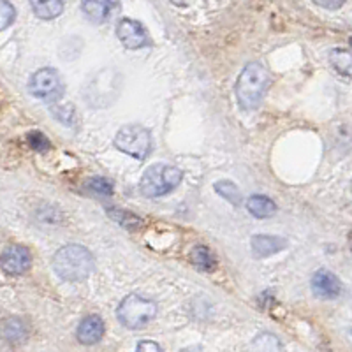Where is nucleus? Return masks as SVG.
Instances as JSON below:
<instances>
[{
	"label": "nucleus",
	"mask_w": 352,
	"mask_h": 352,
	"mask_svg": "<svg viewBox=\"0 0 352 352\" xmlns=\"http://www.w3.org/2000/svg\"><path fill=\"white\" fill-rule=\"evenodd\" d=\"M32 6V11L36 16L41 20H53V18L60 16L64 11L62 0H28Z\"/></svg>",
	"instance_id": "nucleus-14"
},
{
	"label": "nucleus",
	"mask_w": 352,
	"mask_h": 352,
	"mask_svg": "<svg viewBox=\"0 0 352 352\" xmlns=\"http://www.w3.org/2000/svg\"><path fill=\"white\" fill-rule=\"evenodd\" d=\"M270 87V72L261 62H248L236 81V99L243 109H256Z\"/></svg>",
	"instance_id": "nucleus-2"
},
{
	"label": "nucleus",
	"mask_w": 352,
	"mask_h": 352,
	"mask_svg": "<svg viewBox=\"0 0 352 352\" xmlns=\"http://www.w3.org/2000/svg\"><path fill=\"white\" fill-rule=\"evenodd\" d=\"M28 92L37 99L53 102V100L60 99L64 94V83L55 69L44 67L34 72V76L30 78V83H28Z\"/></svg>",
	"instance_id": "nucleus-6"
},
{
	"label": "nucleus",
	"mask_w": 352,
	"mask_h": 352,
	"mask_svg": "<svg viewBox=\"0 0 352 352\" xmlns=\"http://www.w3.org/2000/svg\"><path fill=\"white\" fill-rule=\"evenodd\" d=\"M116 36L127 50H140L150 46V36L143 25L131 18H124L116 25Z\"/></svg>",
	"instance_id": "nucleus-7"
},
{
	"label": "nucleus",
	"mask_w": 352,
	"mask_h": 352,
	"mask_svg": "<svg viewBox=\"0 0 352 352\" xmlns=\"http://www.w3.org/2000/svg\"><path fill=\"white\" fill-rule=\"evenodd\" d=\"M115 146L136 160H144L152 152V134L141 125H125L115 136Z\"/></svg>",
	"instance_id": "nucleus-5"
},
{
	"label": "nucleus",
	"mask_w": 352,
	"mask_h": 352,
	"mask_svg": "<svg viewBox=\"0 0 352 352\" xmlns=\"http://www.w3.org/2000/svg\"><path fill=\"white\" fill-rule=\"evenodd\" d=\"M329 64L336 72L344 76L352 78V53L347 50H331L329 53Z\"/></svg>",
	"instance_id": "nucleus-15"
},
{
	"label": "nucleus",
	"mask_w": 352,
	"mask_h": 352,
	"mask_svg": "<svg viewBox=\"0 0 352 352\" xmlns=\"http://www.w3.org/2000/svg\"><path fill=\"white\" fill-rule=\"evenodd\" d=\"M215 192L219 194V196L226 197V199H228L231 204H234V206H240V204H241L240 188H238L236 185L232 184V182H229V180L217 182V184H215Z\"/></svg>",
	"instance_id": "nucleus-18"
},
{
	"label": "nucleus",
	"mask_w": 352,
	"mask_h": 352,
	"mask_svg": "<svg viewBox=\"0 0 352 352\" xmlns=\"http://www.w3.org/2000/svg\"><path fill=\"white\" fill-rule=\"evenodd\" d=\"M4 336L8 342H21L27 336V326L20 319H8L4 322Z\"/></svg>",
	"instance_id": "nucleus-19"
},
{
	"label": "nucleus",
	"mask_w": 352,
	"mask_h": 352,
	"mask_svg": "<svg viewBox=\"0 0 352 352\" xmlns=\"http://www.w3.org/2000/svg\"><path fill=\"white\" fill-rule=\"evenodd\" d=\"M85 188H87L90 194H94V196H99V197L113 196V184L108 180V178H102V176H94V178L87 180Z\"/></svg>",
	"instance_id": "nucleus-17"
},
{
	"label": "nucleus",
	"mask_w": 352,
	"mask_h": 352,
	"mask_svg": "<svg viewBox=\"0 0 352 352\" xmlns=\"http://www.w3.org/2000/svg\"><path fill=\"white\" fill-rule=\"evenodd\" d=\"M136 351H162V349H160V345H157L155 342H152V340H143V342H140V344H138V347H136Z\"/></svg>",
	"instance_id": "nucleus-25"
},
{
	"label": "nucleus",
	"mask_w": 352,
	"mask_h": 352,
	"mask_svg": "<svg viewBox=\"0 0 352 352\" xmlns=\"http://www.w3.org/2000/svg\"><path fill=\"white\" fill-rule=\"evenodd\" d=\"M27 140H28V144H30V148H34L39 153H46L50 148H52V143H50L48 138L44 136L43 132L39 131L30 132V134L27 136Z\"/></svg>",
	"instance_id": "nucleus-22"
},
{
	"label": "nucleus",
	"mask_w": 352,
	"mask_h": 352,
	"mask_svg": "<svg viewBox=\"0 0 352 352\" xmlns=\"http://www.w3.org/2000/svg\"><path fill=\"white\" fill-rule=\"evenodd\" d=\"M351 44H352V39H351Z\"/></svg>",
	"instance_id": "nucleus-27"
},
{
	"label": "nucleus",
	"mask_w": 352,
	"mask_h": 352,
	"mask_svg": "<svg viewBox=\"0 0 352 352\" xmlns=\"http://www.w3.org/2000/svg\"><path fill=\"white\" fill-rule=\"evenodd\" d=\"M32 264L28 248L23 245H9L2 252V268L8 275H23Z\"/></svg>",
	"instance_id": "nucleus-8"
},
{
	"label": "nucleus",
	"mask_w": 352,
	"mask_h": 352,
	"mask_svg": "<svg viewBox=\"0 0 352 352\" xmlns=\"http://www.w3.org/2000/svg\"><path fill=\"white\" fill-rule=\"evenodd\" d=\"M351 188H352V187H351Z\"/></svg>",
	"instance_id": "nucleus-28"
},
{
	"label": "nucleus",
	"mask_w": 352,
	"mask_h": 352,
	"mask_svg": "<svg viewBox=\"0 0 352 352\" xmlns=\"http://www.w3.org/2000/svg\"><path fill=\"white\" fill-rule=\"evenodd\" d=\"M2 16H0V28L2 30H6V28L9 27V25L14 21V18H16V11H14V8L11 6V2L9 0H2Z\"/></svg>",
	"instance_id": "nucleus-23"
},
{
	"label": "nucleus",
	"mask_w": 352,
	"mask_h": 352,
	"mask_svg": "<svg viewBox=\"0 0 352 352\" xmlns=\"http://www.w3.org/2000/svg\"><path fill=\"white\" fill-rule=\"evenodd\" d=\"M108 213H109V217L115 220V222H118V224L125 229H136L143 224V222H141V219H138L134 213L125 212V210L111 208V210H108Z\"/></svg>",
	"instance_id": "nucleus-20"
},
{
	"label": "nucleus",
	"mask_w": 352,
	"mask_h": 352,
	"mask_svg": "<svg viewBox=\"0 0 352 352\" xmlns=\"http://www.w3.org/2000/svg\"><path fill=\"white\" fill-rule=\"evenodd\" d=\"M96 268V259L81 245H65L53 257V270L62 280L81 282Z\"/></svg>",
	"instance_id": "nucleus-1"
},
{
	"label": "nucleus",
	"mask_w": 352,
	"mask_h": 352,
	"mask_svg": "<svg viewBox=\"0 0 352 352\" xmlns=\"http://www.w3.org/2000/svg\"><path fill=\"white\" fill-rule=\"evenodd\" d=\"M254 349H259V351H280L282 345L278 342L275 335H270V333H263L254 340L252 344Z\"/></svg>",
	"instance_id": "nucleus-21"
},
{
	"label": "nucleus",
	"mask_w": 352,
	"mask_h": 352,
	"mask_svg": "<svg viewBox=\"0 0 352 352\" xmlns=\"http://www.w3.org/2000/svg\"><path fill=\"white\" fill-rule=\"evenodd\" d=\"M173 2H175V4H178V6H184V4H187V2H185V0H173Z\"/></svg>",
	"instance_id": "nucleus-26"
},
{
	"label": "nucleus",
	"mask_w": 352,
	"mask_h": 352,
	"mask_svg": "<svg viewBox=\"0 0 352 352\" xmlns=\"http://www.w3.org/2000/svg\"><path fill=\"white\" fill-rule=\"evenodd\" d=\"M102 335H104V320L97 314H90V316L85 317L76 331L78 340H80V344L85 345L97 344V342H100Z\"/></svg>",
	"instance_id": "nucleus-11"
},
{
	"label": "nucleus",
	"mask_w": 352,
	"mask_h": 352,
	"mask_svg": "<svg viewBox=\"0 0 352 352\" xmlns=\"http://www.w3.org/2000/svg\"><path fill=\"white\" fill-rule=\"evenodd\" d=\"M157 316L155 301L143 298L140 294H129L122 300L116 310V317L125 328L140 329L150 324Z\"/></svg>",
	"instance_id": "nucleus-4"
},
{
	"label": "nucleus",
	"mask_w": 352,
	"mask_h": 352,
	"mask_svg": "<svg viewBox=\"0 0 352 352\" xmlns=\"http://www.w3.org/2000/svg\"><path fill=\"white\" fill-rule=\"evenodd\" d=\"M190 257H192V263L196 264L197 268L203 270V272H213L217 268V261L213 257L212 250L208 247H204V245L194 248Z\"/></svg>",
	"instance_id": "nucleus-16"
},
{
	"label": "nucleus",
	"mask_w": 352,
	"mask_h": 352,
	"mask_svg": "<svg viewBox=\"0 0 352 352\" xmlns=\"http://www.w3.org/2000/svg\"><path fill=\"white\" fill-rule=\"evenodd\" d=\"M184 180V173L175 166L153 164L143 173L140 190L144 197H160L173 192Z\"/></svg>",
	"instance_id": "nucleus-3"
},
{
	"label": "nucleus",
	"mask_w": 352,
	"mask_h": 352,
	"mask_svg": "<svg viewBox=\"0 0 352 352\" xmlns=\"http://www.w3.org/2000/svg\"><path fill=\"white\" fill-rule=\"evenodd\" d=\"M81 11L94 23H104L118 11L116 0H81Z\"/></svg>",
	"instance_id": "nucleus-10"
},
{
	"label": "nucleus",
	"mask_w": 352,
	"mask_h": 352,
	"mask_svg": "<svg viewBox=\"0 0 352 352\" xmlns=\"http://www.w3.org/2000/svg\"><path fill=\"white\" fill-rule=\"evenodd\" d=\"M312 291L320 300H335L340 296L342 284L335 273L329 270H319L312 276Z\"/></svg>",
	"instance_id": "nucleus-9"
},
{
	"label": "nucleus",
	"mask_w": 352,
	"mask_h": 352,
	"mask_svg": "<svg viewBox=\"0 0 352 352\" xmlns=\"http://www.w3.org/2000/svg\"><path fill=\"white\" fill-rule=\"evenodd\" d=\"M247 210L256 219H268V217L275 215L276 204L268 196L257 194V196H250L247 199Z\"/></svg>",
	"instance_id": "nucleus-13"
},
{
	"label": "nucleus",
	"mask_w": 352,
	"mask_h": 352,
	"mask_svg": "<svg viewBox=\"0 0 352 352\" xmlns=\"http://www.w3.org/2000/svg\"><path fill=\"white\" fill-rule=\"evenodd\" d=\"M312 2L319 8L329 9V11H336L345 4V0H312Z\"/></svg>",
	"instance_id": "nucleus-24"
},
{
	"label": "nucleus",
	"mask_w": 352,
	"mask_h": 352,
	"mask_svg": "<svg viewBox=\"0 0 352 352\" xmlns=\"http://www.w3.org/2000/svg\"><path fill=\"white\" fill-rule=\"evenodd\" d=\"M287 247V240L273 234H256L252 238V252L257 257H270L273 254L282 252Z\"/></svg>",
	"instance_id": "nucleus-12"
}]
</instances>
